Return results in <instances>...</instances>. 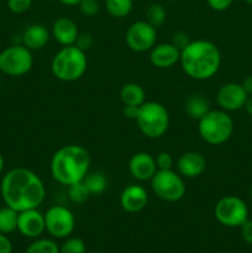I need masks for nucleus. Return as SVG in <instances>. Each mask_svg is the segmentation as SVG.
I'll use <instances>...</instances> for the list:
<instances>
[{
	"mask_svg": "<svg viewBox=\"0 0 252 253\" xmlns=\"http://www.w3.org/2000/svg\"><path fill=\"white\" fill-rule=\"evenodd\" d=\"M89 168H90V156L83 146H63L52 156V178L57 183L66 187L77 182H82L89 173Z\"/></svg>",
	"mask_w": 252,
	"mask_h": 253,
	"instance_id": "obj_3",
	"label": "nucleus"
},
{
	"mask_svg": "<svg viewBox=\"0 0 252 253\" xmlns=\"http://www.w3.org/2000/svg\"><path fill=\"white\" fill-rule=\"evenodd\" d=\"M22 44L30 51L42 49L49 41V32L41 24H32L22 32Z\"/></svg>",
	"mask_w": 252,
	"mask_h": 253,
	"instance_id": "obj_19",
	"label": "nucleus"
},
{
	"mask_svg": "<svg viewBox=\"0 0 252 253\" xmlns=\"http://www.w3.org/2000/svg\"><path fill=\"white\" fill-rule=\"evenodd\" d=\"M17 230L25 237L36 239L42 232L46 231L44 216L37 209H29L19 212L17 219Z\"/></svg>",
	"mask_w": 252,
	"mask_h": 253,
	"instance_id": "obj_13",
	"label": "nucleus"
},
{
	"mask_svg": "<svg viewBox=\"0 0 252 253\" xmlns=\"http://www.w3.org/2000/svg\"><path fill=\"white\" fill-rule=\"evenodd\" d=\"M215 217L221 225L227 227H241L249 219V208L241 198L236 195L222 197L214 209Z\"/></svg>",
	"mask_w": 252,
	"mask_h": 253,
	"instance_id": "obj_9",
	"label": "nucleus"
},
{
	"mask_svg": "<svg viewBox=\"0 0 252 253\" xmlns=\"http://www.w3.org/2000/svg\"><path fill=\"white\" fill-rule=\"evenodd\" d=\"M74 46H77L79 49H82V51L86 52L88 49H90L91 46H93V37H91L90 34H79L78 37H77Z\"/></svg>",
	"mask_w": 252,
	"mask_h": 253,
	"instance_id": "obj_32",
	"label": "nucleus"
},
{
	"mask_svg": "<svg viewBox=\"0 0 252 253\" xmlns=\"http://www.w3.org/2000/svg\"><path fill=\"white\" fill-rule=\"evenodd\" d=\"M138 128L148 138H160L169 127V114L165 105L157 101H145L138 108L136 118Z\"/></svg>",
	"mask_w": 252,
	"mask_h": 253,
	"instance_id": "obj_6",
	"label": "nucleus"
},
{
	"mask_svg": "<svg viewBox=\"0 0 252 253\" xmlns=\"http://www.w3.org/2000/svg\"><path fill=\"white\" fill-rule=\"evenodd\" d=\"M158 170L156 158L147 152H137L128 161V172L140 182L152 179Z\"/></svg>",
	"mask_w": 252,
	"mask_h": 253,
	"instance_id": "obj_14",
	"label": "nucleus"
},
{
	"mask_svg": "<svg viewBox=\"0 0 252 253\" xmlns=\"http://www.w3.org/2000/svg\"><path fill=\"white\" fill-rule=\"evenodd\" d=\"M208 5L215 11H224L232 5L234 0H207Z\"/></svg>",
	"mask_w": 252,
	"mask_h": 253,
	"instance_id": "obj_34",
	"label": "nucleus"
},
{
	"mask_svg": "<svg viewBox=\"0 0 252 253\" xmlns=\"http://www.w3.org/2000/svg\"><path fill=\"white\" fill-rule=\"evenodd\" d=\"M105 6L111 16L123 19L131 12L133 1L132 0H105Z\"/></svg>",
	"mask_w": 252,
	"mask_h": 253,
	"instance_id": "obj_24",
	"label": "nucleus"
},
{
	"mask_svg": "<svg viewBox=\"0 0 252 253\" xmlns=\"http://www.w3.org/2000/svg\"><path fill=\"white\" fill-rule=\"evenodd\" d=\"M168 1H177V0H168Z\"/></svg>",
	"mask_w": 252,
	"mask_h": 253,
	"instance_id": "obj_44",
	"label": "nucleus"
},
{
	"mask_svg": "<svg viewBox=\"0 0 252 253\" xmlns=\"http://www.w3.org/2000/svg\"><path fill=\"white\" fill-rule=\"evenodd\" d=\"M0 192L5 205L19 212L37 209L46 197L41 178L24 167L12 168L2 177Z\"/></svg>",
	"mask_w": 252,
	"mask_h": 253,
	"instance_id": "obj_1",
	"label": "nucleus"
},
{
	"mask_svg": "<svg viewBox=\"0 0 252 253\" xmlns=\"http://www.w3.org/2000/svg\"><path fill=\"white\" fill-rule=\"evenodd\" d=\"M85 244L79 237H71L59 247V253H85Z\"/></svg>",
	"mask_w": 252,
	"mask_h": 253,
	"instance_id": "obj_28",
	"label": "nucleus"
},
{
	"mask_svg": "<svg viewBox=\"0 0 252 253\" xmlns=\"http://www.w3.org/2000/svg\"><path fill=\"white\" fill-rule=\"evenodd\" d=\"M170 43H173L175 47H177L178 49H180V51H182L184 47H187L188 44L190 43L189 36H188L185 32L178 31V32H175V34H173L172 41H170Z\"/></svg>",
	"mask_w": 252,
	"mask_h": 253,
	"instance_id": "obj_33",
	"label": "nucleus"
},
{
	"mask_svg": "<svg viewBox=\"0 0 252 253\" xmlns=\"http://www.w3.org/2000/svg\"><path fill=\"white\" fill-rule=\"evenodd\" d=\"M250 195H251V198H252V187H251V189H250Z\"/></svg>",
	"mask_w": 252,
	"mask_h": 253,
	"instance_id": "obj_43",
	"label": "nucleus"
},
{
	"mask_svg": "<svg viewBox=\"0 0 252 253\" xmlns=\"http://www.w3.org/2000/svg\"><path fill=\"white\" fill-rule=\"evenodd\" d=\"M148 203V193L143 187L130 184L121 192L120 205L126 212L136 214L142 211Z\"/></svg>",
	"mask_w": 252,
	"mask_h": 253,
	"instance_id": "obj_15",
	"label": "nucleus"
},
{
	"mask_svg": "<svg viewBox=\"0 0 252 253\" xmlns=\"http://www.w3.org/2000/svg\"><path fill=\"white\" fill-rule=\"evenodd\" d=\"M32 51L24 44H12L0 52V71L10 77H21L29 73L34 64Z\"/></svg>",
	"mask_w": 252,
	"mask_h": 253,
	"instance_id": "obj_8",
	"label": "nucleus"
},
{
	"mask_svg": "<svg viewBox=\"0 0 252 253\" xmlns=\"http://www.w3.org/2000/svg\"><path fill=\"white\" fill-rule=\"evenodd\" d=\"M2 168H4V158L0 155V173L2 172Z\"/></svg>",
	"mask_w": 252,
	"mask_h": 253,
	"instance_id": "obj_41",
	"label": "nucleus"
},
{
	"mask_svg": "<svg viewBox=\"0 0 252 253\" xmlns=\"http://www.w3.org/2000/svg\"><path fill=\"white\" fill-rule=\"evenodd\" d=\"M166 16H167V14H166L165 7L161 4H151L146 11V17H147L146 21L156 29L163 25V22L166 21Z\"/></svg>",
	"mask_w": 252,
	"mask_h": 253,
	"instance_id": "obj_26",
	"label": "nucleus"
},
{
	"mask_svg": "<svg viewBox=\"0 0 252 253\" xmlns=\"http://www.w3.org/2000/svg\"><path fill=\"white\" fill-rule=\"evenodd\" d=\"M26 253H59V247L52 240H36L27 247Z\"/></svg>",
	"mask_w": 252,
	"mask_h": 253,
	"instance_id": "obj_27",
	"label": "nucleus"
},
{
	"mask_svg": "<svg viewBox=\"0 0 252 253\" xmlns=\"http://www.w3.org/2000/svg\"><path fill=\"white\" fill-rule=\"evenodd\" d=\"M0 253H12V244L6 235L0 232Z\"/></svg>",
	"mask_w": 252,
	"mask_h": 253,
	"instance_id": "obj_36",
	"label": "nucleus"
},
{
	"mask_svg": "<svg viewBox=\"0 0 252 253\" xmlns=\"http://www.w3.org/2000/svg\"><path fill=\"white\" fill-rule=\"evenodd\" d=\"M180 59V49L173 43L155 44L150 51V61L156 68L168 69L177 64Z\"/></svg>",
	"mask_w": 252,
	"mask_h": 253,
	"instance_id": "obj_17",
	"label": "nucleus"
},
{
	"mask_svg": "<svg viewBox=\"0 0 252 253\" xmlns=\"http://www.w3.org/2000/svg\"><path fill=\"white\" fill-rule=\"evenodd\" d=\"M88 59L85 52L78 47L64 46L54 54L51 63L53 76L62 82H76L86 72Z\"/></svg>",
	"mask_w": 252,
	"mask_h": 253,
	"instance_id": "obj_4",
	"label": "nucleus"
},
{
	"mask_svg": "<svg viewBox=\"0 0 252 253\" xmlns=\"http://www.w3.org/2000/svg\"><path fill=\"white\" fill-rule=\"evenodd\" d=\"M247 93L239 83H226L219 88L216 93V101L221 110L236 111L246 104Z\"/></svg>",
	"mask_w": 252,
	"mask_h": 253,
	"instance_id": "obj_12",
	"label": "nucleus"
},
{
	"mask_svg": "<svg viewBox=\"0 0 252 253\" xmlns=\"http://www.w3.org/2000/svg\"><path fill=\"white\" fill-rule=\"evenodd\" d=\"M120 98L124 105L141 106L146 101V93L137 83H127L121 88Z\"/></svg>",
	"mask_w": 252,
	"mask_h": 253,
	"instance_id": "obj_20",
	"label": "nucleus"
},
{
	"mask_svg": "<svg viewBox=\"0 0 252 253\" xmlns=\"http://www.w3.org/2000/svg\"><path fill=\"white\" fill-rule=\"evenodd\" d=\"M63 5H68V6H76V5L81 4L82 0H58Z\"/></svg>",
	"mask_w": 252,
	"mask_h": 253,
	"instance_id": "obj_40",
	"label": "nucleus"
},
{
	"mask_svg": "<svg viewBox=\"0 0 252 253\" xmlns=\"http://www.w3.org/2000/svg\"><path fill=\"white\" fill-rule=\"evenodd\" d=\"M208 111H210V104L208 99L203 95L195 94V95H190L185 100V113L193 120L199 121Z\"/></svg>",
	"mask_w": 252,
	"mask_h": 253,
	"instance_id": "obj_21",
	"label": "nucleus"
},
{
	"mask_svg": "<svg viewBox=\"0 0 252 253\" xmlns=\"http://www.w3.org/2000/svg\"><path fill=\"white\" fill-rule=\"evenodd\" d=\"M90 193H89L88 188L85 187L84 182H77L74 184L68 185V197L76 204H83L90 197Z\"/></svg>",
	"mask_w": 252,
	"mask_h": 253,
	"instance_id": "obj_25",
	"label": "nucleus"
},
{
	"mask_svg": "<svg viewBox=\"0 0 252 253\" xmlns=\"http://www.w3.org/2000/svg\"><path fill=\"white\" fill-rule=\"evenodd\" d=\"M94 253H103V252H94Z\"/></svg>",
	"mask_w": 252,
	"mask_h": 253,
	"instance_id": "obj_45",
	"label": "nucleus"
},
{
	"mask_svg": "<svg viewBox=\"0 0 252 253\" xmlns=\"http://www.w3.org/2000/svg\"><path fill=\"white\" fill-rule=\"evenodd\" d=\"M46 231L54 239H66L76 226L74 215L68 208L53 205L43 214Z\"/></svg>",
	"mask_w": 252,
	"mask_h": 253,
	"instance_id": "obj_10",
	"label": "nucleus"
},
{
	"mask_svg": "<svg viewBox=\"0 0 252 253\" xmlns=\"http://www.w3.org/2000/svg\"><path fill=\"white\" fill-rule=\"evenodd\" d=\"M138 108L140 106H131V105H125L124 106V116L128 120H136L138 114Z\"/></svg>",
	"mask_w": 252,
	"mask_h": 253,
	"instance_id": "obj_37",
	"label": "nucleus"
},
{
	"mask_svg": "<svg viewBox=\"0 0 252 253\" xmlns=\"http://www.w3.org/2000/svg\"><path fill=\"white\" fill-rule=\"evenodd\" d=\"M207 168V161L204 156L195 151L185 152L178 158L177 161V172L183 178H197L204 173Z\"/></svg>",
	"mask_w": 252,
	"mask_h": 253,
	"instance_id": "obj_16",
	"label": "nucleus"
},
{
	"mask_svg": "<svg viewBox=\"0 0 252 253\" xmlns=\"http://www.w3.org/2000/svg\"><path fill=\"white\" fill-rule=\"evenodd\" d=\"M99 2L98 0H82L81 4H79V10H81L82 14L84 16H94L99 12Z\"/></svg>",
	"mask_w": 252,
	"mask_h": 253,
	"instance_id": "obj_29",
	"label": "nucleus"
},
{
	"mask_svg": "<svg viewBox=\"0 0 252 253\" xmlns=\"http://www.w3.org/2000/svg\"><path fill=\"white\" fill-rule=\"evenodd\" d=\"M125 41L128 48L133 52L143 53L151 51L157 41L156 27L147 21H136L128 26L125 34Z\"/></svg>",
	"mask_w": 252,
	"mask_h": 253,
	"instance_id": "obj_11",
	"label": "nucleus"
},
{
	"mask_svg": "<svg viewBox=\"0 0 252 253\" xmlns=\"http://www.w3.org/2000/svg\"><path fill=\"white\" fill-rule=\"evenodd\" d=\"M83 182L91 195L101 194L108 187V178L103 172H99V170L89 172L83 179Z\"/></svg>",
	"mask_w": 252,
	"mask_h": 253,
	"instance_id": "obj_22",
	"label": "nucleus"
},
{
	"mask_svg": "<svg viewBox=\"0 0 252 253\" xmlns=\"http://www.w3.org/2000/svg\"><path fill=\"white\" fill-rule=\"evenodd\" d=\"M244 108L246 109V111L249 113V115L252 116V95H249V98H247L246 104H245Z\"/></svg>",
	"mask_w": 252,
	"mask_h": 253,
	"instance_id": "obj_39",
	"label": "nucleus"
},
{
	"mask_svg": "<svg viewBox=\"0 0 252 253\" xmlns=\"http://www.w3.org/2000/svg\"><path fill=\"white\" fill-rule=\"evenodd\" d=\"M32 0H7V7L14 14H24L31 7Z\"/></svg>",
	"mask_w": 252,
	"mask_h": 253,
	"instance_id": "obj_30",
	"label": "nucleus"
},
{
	"mask_svg": "<svg viewBox=\"0 0 252 253\" xmlns=\"http://www.w3.org/2000/svg\"><path fill=\"white\" fill-rule=\"evenodd\" d=\"M241 85L242 88L245 89V91L247 93V95H252V76L246 77V78L242 81Z\"/></svg>",
	"mask_w": 252,
	"mask_h": 253,
	"instance_id": "obj_38",
	"label": "nucleus"
},
{
	"mask_svg": "<svg viewBox=\"0 0 252 253\" xmlns=\"http://www.w3.org/2000/svg\"><path fill=\"white\" fill-rule=\"evenodd\" d=\"M241 234L245 241L247 244L252 245V220L247 219L244 224L241 225Z\"/></svg>",
	"mask_w": 252,
	"mask_h": 253,
	"instance_id": "obj_35",
	"label": "nucleus"
},
{
	"mask_svg": "<svg viewBox=\"0 0 252 253\" xmlns=\"http://www.w3.org/2000/svg\"><path fill=\"white\" fill-rule=\"evenodd\" d=\"M155 158L158 169H172L173 158L168 152H160Z\"/></svg>",
	"mask_w": 252,
	"mask_h": 253,
	"instance_id": "obj_31",
	"label": "nucleus"
},
{
	"mask_svg": "<svg viewBox=\"0 0 252 253\" xmlns=\"http://www.w3.org/2000/svg\"><path fill=\"white\" fill-rule=\"evenodd\" d=\"M52 35L61 46H72L76 43L79 31L76 22L69 17H59L53 22Z\"/></svg>",
	"mask_w": 252,
	"mask_h": 253,
	"instance_id": "obj_18",
	"label": "nucleus"
},
{
	"mask_svg": "<svg viewBox=\"0 0 252 253\" xmlns=\"http://www.w3.org/2000/svg\"><path fill=\"white\" fill-rule=\"evenodd\" d=\"M151 188L156 197L168 203L179 202L187 192L184 178L173 169H158L151 179Z\"/></svg>",
	"mask_w": 252,
	"mask_h": 253,
	"instance_id": "obj_7",
	"label": "nucleus"
},
{
	"mask_svg": "<svg viewBox=\"0 0 252 253\" xmlns=\"http://www.w3.org/2000/svg\"><path fill=\"white\" fill-rule=\"evenodd\" d=\"M198 132L209 145H222L232 136L234 120L225 110H210L198 121Z\"/></svg>",
	"mask_w": 252,
	"mask_h": 253,
	"instance_id": "obj_5",
	"label": "nucleus"
},
{
	"mask_svg": "<svg viewBox=\"0 0 252 253\" xmlns=\"http://www.w3.org/2000/svg\"><path fill=\"white\" fill-rule=\"evenodd\" d=\"M179 63L188 77L195 81H207L219 72L221 53L211 41L195 40L180 51Z\"/></svg>",
	"mask_w": 252,
	"mask_h": 253,
	"instance_id": "obj_2",
	"label": "nucleus"
},
{
	"mask_svg": "<svg viewBox=\"0 0 252 253\" xmlns=\"http://www.w3.org/2000/svg\"><path fill=\"white\" fill-rule=\"evenodd\" d=\"M245 2H247V4H250V5H252V0H244Z\"/></svg>",
	"mask_w": 252,
	"mask_h": 253,
	"instance_id": "obj_42",
	"label": "nucleus"
},
{
	"mask_svg": "<svg viewBox=\"0 0 252 253\" xmlns=\"http://www.w3.org/2000/svg\"><path fill=\"white\" fill-rule=\"evenodd\" d=\"M17 219H19V211L7 205L1 208L0 209V232L6 235L17 230Z\"/></svg>",
	"mask_w": 252,
	"mask_h": 253,
	"instance_id": "obj_23",
	"label": "nucleus"
}]
</instances>
